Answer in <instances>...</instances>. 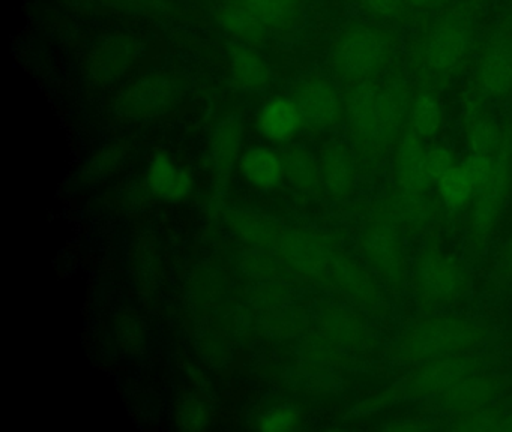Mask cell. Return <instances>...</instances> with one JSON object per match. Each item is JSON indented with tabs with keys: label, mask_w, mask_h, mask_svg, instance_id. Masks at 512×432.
<instances>
[{
	"label": "cell",
	"mask_w": 512,
	"mask_h": 432,
	"mask_svg": "<svg viewBox=\"0 0 512 432\" xmlns=\"http://www.w3.org/2000/svg\"><path fill=\"white\" fill-rule=\"evenodd\" d=\"M412 93L401 78L391 75L353 86L347 96L346 119L358 155L371 165L380 164L409 123Z\"/></svg>",
	"instance_id": "obj_1"
},
{
	"label": "cell",
	"mask_w": 512,
	"mask_h": 432,
	"mask_svg": "<svg viewBox=\"0 0 512 432\" xmlns=\"http://www.w3.org/2000/svg\"><path fill=\"white\" fill-rule=\"evenodd\" d=\"M475 30L458 12L434 15L416 33L409 45L413 74L425 80H449L469 60Z\"/></svg>",
	"instance_id": "obj_2"
},
{
	"label": "cell",
	"mask_w": 512,
	"mask_h": 432,
	"mask_svg": "<svg viewBox=\"0 0 512 432\" xmlns=\"http://www.w3.org/2000/svg\"><path fill=\"white\" fill-rule=\"evenodd\" d=\"M398 36L379 23L352 21L343 27L331 51L334 74L359 86L385 77L398 57Z\"/></svg>",
	"instance_id": "obj_3"
},
{
	"label": "cell",
	"mask_w": 512,
	"mask_h": 432,
	"mask_svg": "<svg viewBox=\"0 0 512 432\" xmlns=\"http://www.w3.org/2000/svg\"><path fill=\"white\" fill-rule=\"evenodd\" d=\"M487 338L481 324L460 315H433L413 323L398 342L400 356L406 362L431 360L466 354Z\"/></svg>",
	"instance_id": "obj_4"
},
{
	"label": "cell",
	"mask_w": 512,
	"mask_h": 432,
	"mask_svg": "<svg viewBox=\"0 0 512 432\" xmlns=\"http://www.w3.org/2000/svg\"><path fill=\"white\" fill-rule=\"evenodd\" d=\"M413 284L425 305H448L466 291L467 273L457 258L439 246H428L413 264Z\"/></svg>",
	"instance_id": "obj_5"
},
{
	"label": "cell",
	"mask_w": 512,
	"mask_h": 432,
	"mask_svg": "<svg viewBox=\"0 0 512 432\" xmlns=\"http://www.w3.org/2000/svg\"><path fill=\"white\" fill-rule=\"evenodd\" d=\"M362 252L368 266L388 284H400L406 270L401 224L388 212L368 222L362 236Z\"/></svg>",
	"instance_id": "obj_6"
},
{
	"label": "cell",
	"mask_w": 512,
	"mask_h": 432,
	"mask_svg": "<svg viewBox=\"0 0 512 432\" xmlns=\"http://www.w3.org/2000/svg\"><path fill=\"white\" fill-rule=\"evenodd\" d=\"M295 102L305 125L316 131L334 128L346 117V102L329 78L314 74L302 80L295 90Z\"/></svg>",
	"instance_id": "obj_7"
},
{
	"label": "cell",
	"mask_w": 512,
	"mask_h": 432,
	"mask_svg": "<svg viewBox=\"0 0 512 432\" xmlns=\"http://www.w3.org/2000/svg\"><path fill=\"white\" fill-rule=\"evenodd\" d=\"M479 368L478 359L467 354L421 363V368L407 380V393L412 398L442 396L461 381L475 375Z\"/></svg>",
	"instance_id": "obj_8"
},
{
	"label": "cell",
	"mask_w": 512,
	"mask_h": 432,
	"mask_svg": "<svg viewBox=\"0 0 512 432\" xmlns=\"http://www.w3.org/2000/svg\"><path fill=\"white\" fill-rule=\"evenodd\" d=\"M424 138L406 128L392 150V173L398 189L406 192H427L434 185L428 174Z\"/></svg>",
	"instance_id": "obj_9"
},
{
	"label": "cell",
	"mask_w": 512,
	"mask_h": 432,
	"mask_svg": "<svg viewBox=\"0 0 512 432\" xmlns=\"http://www.w3.org/2000/svg\"><path fill=\"white\" fill-rule=\"evenodd\" d=\"M178 98V87L169 77L152 75L137 81L125 96V107L134 116H149L166 110Z\"/></svg>",
	"instance_id": "obj_10"
},
{
	"label": "cell",
	"mask_w": 512,
	"mask_h": 432,
	"mask_svg": "<svg viewBox=\"0 0 512 432\" xmlns=\"http://www.w3.org/2000/svg\"><path fill=\"white\" fill-rule=\"evenodd\" d=\"M322 183L337 197H347L355 189L356 167L352 152L341 141L326 144L320 162Z\"/></svg>",
	"instance_id": "obj_11"
},
{
	"label": "cell",
	"mask_w": 512,
	"mask_h": 432,
	"mask_svg": "<svg viewBox=\"0 0 512 432\" xmlns=\"http://www.w3.org/2000/svg\"><path fill=\"white\" fill-rule=\"evenodd\" d=\"M257 125L263 137L278 143H287L301 131L304 117L295 99L277 98L269 101L260 111Z\"/></svg>",
	"instance_id": "obj_12"
},
{
	"label": "cell",
	"mask_w": 512,
	"mask_h": 432,
	"mask_svg": "<svg viewBox=\"0 0 512 432\" xmlns=\"http://www.w3.org/2000/svg\"><path fill=\"white\" fill-rule=\"evenodd\" d=\"M146 180L154 195L163 200H184L193 188V182L187 171L166 155H155L151 159L146 171Z\"/></svg>",
	"instance_id": "obj_13"
},
{
	"label": "cell",
	"mask_w": 512,
	"mask_h": 432,
	"mask_svg": "<svg viewBox=\"0 0 512 432\" xmlns=\"http://www.w3.org/2000/svg\"><path fill=\"white\" fill-rule=\"evenodd\" d=\"M242 176L260 189H272L283 182L286 168L283 158L266 149V147H253L248 149L239 161Z\"/></svg>",
	"instance_id": "obj_14"
},
{
	"label": "cell",
	"mask_w": 512,
	"mask_h": 432,
	"mask_svg": "<svg viewBox=\"0 0 512 432\" xmlns=\"http://www.w3.org/2000/svg\"><path fill=\"white\" fill-rule=\"evenodd\" d=\"M508 185L509 179H503L475 192L469 207L470 228L476 236H487L499 221Z\"/></svg>",
	"instance_id": "obj_15"
},
{
	"label": "cell",
	"mask_w": 512,
	"mask_h": 432,
	"mask_svg": "<svg viewBox=\"0 0 512 432\" xmlns=\"http://www.w3.org/2000/svg\"><path fill=\"white\" fill-rule=\"evenodd\" d=\"M233 83L239 89L260 92L269 86L271 69L257 51L244 45H235L230 51Z\"/></svg>",
	"instance_id": "obj_16"
},
{
	"label": "cell",
	"mask_w": 512,
	"mask_h": 432,
	"mask_svg": "<svg viewBox=\"0 0 512 432\" xmlns=\"http://www.w3.org/2000/svg\"><path fill=\"white\" fill-rule=\"evenodd\" d=\"M442 125L443 108L439 96L431 87H421L410 101L409 128L428 141L439 135Z\"/></svg>",
	"instance_id": "obj_17"
},
{
	"label": "cell",
	"mask_w": 512,
	"mask_h": 432,
	"mask_svg": "<svg viewBox=\"0 0 512 432\" xmlns=\"http://www.w3.org/2000/svg\"><path fill=\"white\" fill-rule=\"evenodd\" d=\"M437 194L446 209L460 212L467 209L475 197V179L466 162H457L436 182Z\"/></svg>",
	"instance_id": "obj_18"
},
{
	"label": "cell",
	"mask_w": 512,
	"mask_h": 432,
	"mask_svg": "<svg viewBox=\"0 0 512 432\" xmlns=\"http://www.w3.org/2000/svg\"><path fill=\"white\" fill-rule=\"evenodd\" d=\"M475 375L443 393L440 404L451 411H475L484 408L496 395L497 386L491 378Z\"/></svg>",
	"instance_id": "obj_19"
},
{
	"label": "cell",
	"mask_w": 512,
	"mask_h": 432,
	"mask_svg": "<svg viewBox=\"0 0 512 432\" xmlns=\"http://www.w3.org/2000/svg\"><path fill=\"white\" fill-rule=\"evenodd\" d=\"M266 30L292 26L301 12L302 0H239Z\"/></svg>",
	"instance_id": "obj_20"
},
{
	"label": "cell",
	"mask_w": 512,
	"mask_h": 432,
	"mask_svg": "<svg viewBox=\"0 0 512 432\" xmlns=\"http://www.w3.org/2000/svg\"><path fill=\"white\" fill-rule=\"evenodd\" d=\"M287 177L305 191H317L322 185L320 164L310 150L302 146H292L283 156Z\"/></svg>",
	"instance_id": "obj_21"
},
{
	"label": "cell",
	"mask_w": 512,
	"mask_h": 432,
	"mask_svg": "<svg viewBox=\"0 0 512 432\" xmlns=\"http://www.w3.org/2000/svg\"><path fill=\"white\" fill-rule=\"evenodd\" d=\"M481 86L493 98H502L512 90V57L503 51H491L479 68Z\"/></svg>",
	"instance_id": "obj_22"
},
{
	"label": "cell",
	"mask_w": 512,
	"mask_h": 432,
	"mask_svg": "<svg viewBox=\"0 0 512 432\" xmlns=\"http://www.w3.org/2000/svg\"><path fill=\"white\" fill-rule=\"evenodd\" d=\"M242 128L238 120L227 119L215 129L212 137V156L221 173H229L241 149Z\"/></svg>",
	"instance_id": "obj_23"
},
{
	"label": "cell",
	"mask_w": 512,
	"mask_h": 432,
	"mask_svg": "<svg viewBox=\"0 0 512 432\" xmlns=\"http://www.w3.org/2000/svg\"><path fill=\"white\" fill-rule=\"evenodd\" d=\"M221 24L244 41L259 42L265 38L266 29L248 12L239 0L229 2L218 12Z\"/></svg>",
	"instance_id": "obj_24"
},
{
	"label": "cell",
	"mask_w": 512,
	"mask_h": 432,
	"mask_svg": "<svg viewBox=\"0 0 512 432\" xmlns=\"http://www.w3.org/2000/svg\"><path fill=\"white\" fill-rule=\"evenodd\" d=\"M389 213L397 219L400 224L419 225L427 224L431 216V203L425 197V192L401 191L397 197L392 198L391 204L386 207Z\"/></svg>",
	"instance_id": "obj_25"
},
{
	"label": "cell",
	"mask_w": 512,
	"mask_h": 432,
	"mask_svg": "<svg viewBox=\"0 0 512 432\" xmlns=\"http://www.w3.org/2000/svg\"><path fill=\"white\" fill-rule=\"evenodd\" d=\"M467 137H469V146L472 147L473 153L491 155L494 150L499 149V128L490 117L479 113V111H475L470 120Z\"/></svg>",
	"instance_id": "obj_26"
},
{
	"label": "cell",
	"mask_w": 512,
	"mask_h": 432,
	"mask_svg": "<svg viewBox=\"0 0 512 432\" xmlns=\"http://www.w3.org/2000/svg\"><path fill=\"white\" fill-rule=\"evenodd\" d=\"M457 162V156H455V153L452 152L449 147L443 146V144L428 147L427 168L434 185H436L437 180H439L446 171L451 170Z\"/></svg>",
	"instance_id": "obj_27"
},
{
	"label": "cell",
	"mask_w": 512,
	"mask_h": 432,
	"mask_svg": "<svg viewBox=\"0 0 512 432\" xmlns=\"http://www.w3.org/2000/svg\"><path fill=\"white\" fill-rule=\"evenodd\" d=\"M365 12L376 18H394L407 8L404 0H355Z\"/></svg>",
	"instance_id": "obj_28"
},
{
	"label": "cell",
	"mask_w": 512,
	"mask_h": 432,
	"mask_svg": "<svg viewBox=\"0 0 512 432\" xmlns=\"http://www.w3.org/2000/svg\"><path fill=\"white\" fill-rule=\"evenodd\" d=\"M296 411L290 407L275 408V410L269 411L262 420H260V428L265 431H287L295 426Z\"/></svg>",
	"instance_id": "obj_29"
},
{
	"label": "cell",
	"mask_w": 512,
	"mask_h": 432,
	"mask_svg": "<svg viewBox=\"0 0 512 432\" xmlns=\"http://www.w3.org/2000/svg\"><path fill=\"white\" fill-rule=\"evenodd\" d=\"M104 60H107L109 66L104 69L103 74L109 75V78L112 75H118L119 72L122 74L125 63L130 60V47H125L122 42L121 44L113 45V47L109 45V48H106L103 56H101L100 62H104Z\"/></svg>",
	"instance_id": "obj_30"
},
{
	"label": "cell",
	"mask_w": 512,
	"mask_h": 432,
	"mask_svg": "<svg viewBox=\"0 0 512 432\" xmlns=\"http://www.w3.org/2000/svg\"><path fill=\"white\" fill-rule=\"evenodd\" d=\"M407 8L418 12H439L451 5L452 0H404Z\"/></svg>",
	"instance_id": "obj_31"
},
{
	"label": "cell",
	"mask_w": 512,
	"mask_h": 432,
	"mask_svg": "<svg viewBox=\"0 0 512 432\" xmlns=\"http://www.w3.org/2000/svg\"><path fill=\"white\" fill-rule=\"evenodd\" d=\"M506 264L512 269V239L509 242L508 249H506Z\"/></svg>",
	"instance_id": "obj_32"
}]
</instances>
